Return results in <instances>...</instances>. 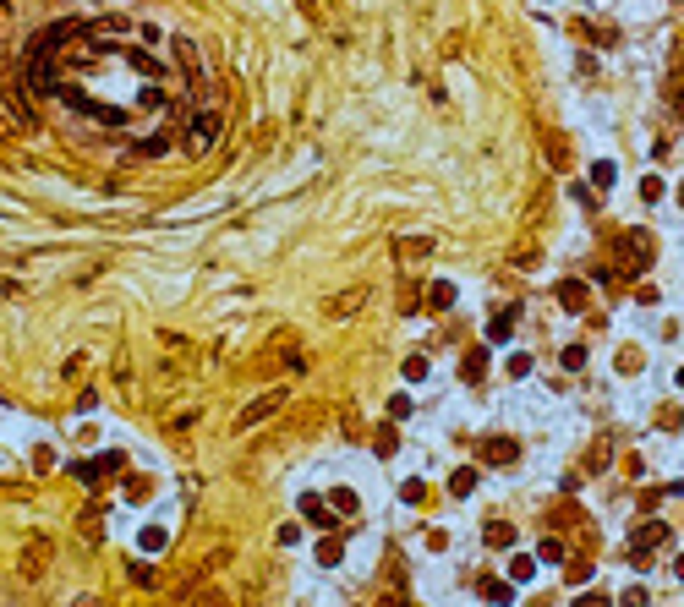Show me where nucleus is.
<instances>
[{"mask_svg":"<svg viewBox=\"0 0 684 607\" xmlns=\"http://www.w3.org/2000/svg\"><path fill=\"white\" fill-rule=\"evenodd\" d=\"M214 143H219V110H197V115L186 121V148L208 153Z\"/></svg>","mask_w":684,"mask_h":607,"instance_id":"f257e3e1","label":"nucleus"},{"mask_svg":"<svg viewBox=\"0 0 684 607\" xmlns=\"http://www.w3.org/2000/svg\"><path fill=\"white\" fill-rule=\"evenodd\" d=\"M646 252H652V246H646L641 235H624V241H618V274H635V268L646 263Z\"/></svg>","mask_w":684,"mask_h":607,"instance_id":"f03ea898","label":"nucleus"},{"mask_svg":"<svg viewBox=\"0 0 684 607\" xmlns=\"http://www.w3.org/2000/svg\"><path fill=\"white\" fill-rule=\"evenodd\" d=\"M663 541H668V526H663V520H646V526L635 531V558H646V553L663 547Z\"/></svg>","mask_w":684,"mask_h":607,"instance_id":"7ed1b4c3","label":"nucleus"},{"mask_svg":"<svg viewBox=\"0 0 684 607\" xmlns=\"http://www.w3.org/2000/svg\"><path fill=\"white\" fill-rule=\"evenodd\" d=\"M476 481H482V470H476V465H460L455 476H449V492H455V498H471Z\"/></svg>","mask_w":684,"mask_h":607,"instance_id":"20e7f679","label":"nucleus"},{"mask_svg":"<svg viewBox=\"0 0 684 607\" xmlns=\"http://www.w3.org/2000/svg\"><path fill=\"white\" fill-rule=\"evenodd\" d=\"M280 399H285V394H263V399H257L252 410H241V427H257V421H263L268 410H280Z\"/></svg>","mask_w":684,"mask_h":607,"instance_id":"39448f33","label":"nucleus"},{"mask_svg":"<svg viewBox=\"0 0 684 607\" xmlns=\"http://www.w3.org/2000/svg\"><path fill=\"white\" fill-rule=\"evenodd\" d=\"M482 372H487V350H471V356L460 361V378H465V383H476Z\"/></svg>","mask_w":684,"mask_h":607,"instance_id":"423d86ee","label":"nucleus"},{"mask_svg":"<svg viewBox=\"0 0 684 607\" xmlns=\"http://www.w3.org/2000/svg\"><path fill=\"white\" fill-rule=\"evenodd\" d=\"M509 328H515V312H498V317L487 323V339H493V345H504V339H509Z\"/></svg>","mask_w":684,"mask_h":607,"instance_id":"0eeeda50","label":"nucleus"},{"mask_svg":"<svg viewBox=\"0 0 684 607\" xmlns=\"http://www.w3.org/2000/svg\"><path fill=\"white\" fill-rule=\"evenodd\" d=\"M482 597L487 602H509L515 597V580H482Z\"/></svg>","mask_w":684,"mask_h":607,"instance_id":"6e6552de","label":"nucleus"},{"mask_svg":"<svg viewBox=\"0 0 684 607\" xmlns=\"http://www.w3.org/2000/svg\"><path fill=\"white\" fill-rule=\"evenodd\" d=\"M509 580H515V586H526V580H536V564L526 558V553H520V558L509 564Z\"/></svg>","mask_w":684,"mask_h":607,"instance_id":"1a4fd4ad","label":"nucleus"},{"mask_svg":"<svg viewBox=\"0 0 684 607\" xmlns=\"http://www.w3.org/2000/svg\"><path fill=\"white\" fill-rule=\"evenodd\" d=\"M482 455L493 459V465H504V459H515V444H504V438H487V449Z\"/></svg>","mask_w":684,"mask_h":607,"instance_id":"9d476101","label":"nucleus"},{"mask_svg":"<svg viewBox=\"0 0 684 607\" xmlns=\"http://www.w3.org/2000/svg\"><path fill=\"white\" fill-rule=\"evenodd\" d=\"M509 541H515V531L504 520H487V547H509Z\"/></svg>","mask_w":684,"mask_h":607,"instance_id":"9b49d317","label":"nucleus"},{"mask_svg":"<svg viewBox=\"0 0 684 607\" xmlns=\"http://www.w3.org/2000/svg\"><path fill=\"white\" fill-rule=\"evenodd\" d=\"M558 301L564 306H586V290H580L575 279H564V285H558Z\"/></svg>","mask_w":684,"mask_h":607,"instance_id":"f8f14e48","label":"nucleus"},{"mask_svg":"<svg viewBox=\"0 0 684 607\" xmlns=\"http://www.w3.org/2000/svg\"><path fill=\"white\" fill-rule=\"evenodd\" d=\"M164 148H170V143H164V137L153 132V137H143V143H137L132 153H137V159H153V153H164Z\"/></svg>","mask_w":684,"mask_h":607,"instance_id":"ddd939ff","label":"nucleus"},{"mask_svg":"<svg viewBox=\"0 0 684 607\" xmlns=\"http://www.w3.org/2000/svg\"><path fill=\"white\" fill-rule=\"evenodd\" d=\"M536 558H547V564H564V541H553V536H547V541L536 547Z\"/></svg>","mask_w":684,"mask_h":607,"instance_id":"4468645a","label":"nucleus"},{"mask_svg":"<svg viewBox=\"0 0 684 607\" xmlns=\"http://www.w3.org/2000/svg\"><path fill=\"white\" fill-rule=\"evenodd\" d=\"M164 541H170V536L159 531V526H148V531H143V547H148V553H164Z\"/></svg>","mask_w":684,"mask_h":607,"instance_id":"2eb2a0df","label":"nucleus"},{"mask_svg":"<svg viewBox=\"0 0 684 607\" xmlns=\"http://www.w3.org/2000/svg\"><path fill=\"white\" fill-rule=\"evenodd\" d=\"M641 197H646V203H657V197H663V181H657V175H646V181H641Z\"/></svg>","mask_w":684,"mask_h":607,"instance_id":"dca6fc26","label":"nucleus"},{"mask_svg":"<svg viewBox=\"0 0 684 607\" xmlns=\"http://www.w3.org/2000/svg\"><path fill=\"white\" fill-rule=\"evenodd\" d=\"M389 416H394V421L411 416V394H394V399H389Z\"/></svg>","mask_w":684,"mask_h":607,"instance_id":"f3484780","label":"nucleus"},{"mask_svg":"<svg viewBox=\"0 0 684 607\" xmlns=\"http://www.w3.org/2000/svg\"><path fill=\"white\" fill-rule=\"evenodd\" d=\"M334 509H340V515H356V492L340 487V492H334Z\"/></svg>","mask_w":684,"mask_h":607,"instance_id":"a211bd4d","label":"nucleus"},{"mask_svg":"<svg viewBox=\"0 0 684 607\" xmlns=\"http://www.w3.org/2000/svg\"><path fill=\"white\" fill-rule=\"evenodd\" d=\"M449 301H455V285L438 279V285H433V306H449Z\"/></svg>","mask_w":684,"mask_h":607,"instance_id":"6ab92c4d","label":"nucleus"},{"mask_svg":"<svg viewBox=\"0 0 684 607\" xmlns=\"http://www.w3.org/2000/svg\"><path fill=\"white\" fill-rule=\"evenodd\" d=\"M592 181H597V186H613V159H603V164L592 170Z\"/></svg>","mask_w":684,"mask_h":607,"instance_id":"aec40b11","label":"nucleus"},{"mask_svg":"<svg viewBox=\"0 0 684 607\" xmlns=\"http://www.w3.org/2000/svg\"><path fill=\"white\" fill-rule=\"evenodd\" d=\"M394 449H400V444H394V427H383V432H378V455L389 459V455H394Z\"/></svg>","mask_w":684,"mask_h":607,"instance_id":"412c9836","label":"nucleus"},{"mask_svg":"<svg viewBox=\"0 0 684 607\" xmlns=\"http://www.w3.org/2000/svg\"><path fill=\"white\" fill-rule=\"evenodd\" d=\"M531 372V356H509V378H526Z\"/></svg>","mask_w":684,"mask_h":607,"instance_id":"4be33fe9","label":"nucleus"},{"mask_svg":"<svg viewBox=\"0 0 684 607\" xmlns=\"http://www.w3.org/2000/svg\"><path fill=\"white\" fill-rule=\"evenodd\" d=\"M405 378H427V356H411L405 361Z\"/></svg>","mask_w":684,"mask_h":607,"instance_id":"5701e85b","label":"nucleus"},{"mask_svg":"<svg viewBox=\"0 0 684 607\" xmlns=\"http://www.w3.org/2000/svg\"><path fill=\"white\" fill-rule=\"evenodd\" d=\"M317 558H323V564H340V541H334V536H329V541H323V547H317Z\"/></svg>","mask_w":684,"mask_h":607,"instance_id":"b1692460","label":"nucleus"},{"mask_svg":"<svg viewBox=\"0 0 684 607\" xmlns=\"http://www.w3.org/2000/svg\"><path fill=\"white\" fill-rule=\"evenodd\" d=\"M302 515H312V520H323V498H312V492H306V498H302Z\"/></svg>","mask_w":684,"mask_h":607,"instance_id":"393cba45","label":"nucleus"},{"mask_svg":"<svg viewBox=\"0 0 684 607\" xmlns=\"http://www.w3.org/2000/svg\"><path fill=\"white\" fill-rule=\"evenodd\" d=\"M674 383H679V388H684V367H679V372H674Z\"/></svg>","mask_w":684,"mask_h":607,"instance_id":"a878e982","label":"nucleus"},{"mask_svg":"<svg viewBox=\"0 0 684 607\" xmlns=\"http://www.w3.org/2000/svg\"><path fill=\"white\" fill-rule=\"evenodd\" d=\"M679 208H684V186H679Z\"/></svg>","mask_w":684,"mask_h":607,"instance_id":"bb28decb","label":"nucleus"},{"mask_svg":"<svg viewBox=\"0 0 684 607\" xmlns=\"http://www.w3.org/2000/svg\"><path fill=\"white\" fill-rule=\"evenodd\" d=\"M679 115H684V99H679Z\"/></svg>","mask_w":684,"mask_h":607,"instance_id":"cd10ccee","label":"nucleus"}]
</instances>
